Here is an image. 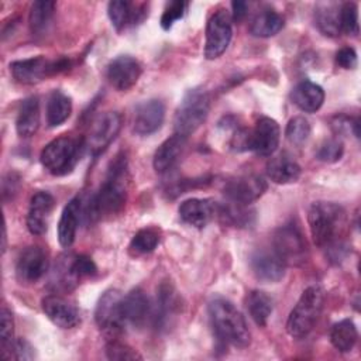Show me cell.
I'll use <instances>...</instances> for the list:
<instances>
[{
    "label": "cell",
    "instance_id": "obj_1",
    "mask_svg": "<svg viewBox=\"0 0 361 361\" xmlns=\"http://www.w3.org/2000/svg\"><path fill=\"white\" fill-rule=\"evenodd\" d=\"M127 159L126 157L118 155L114 162H111L107 176L99 190L89 197L86 204L82 202V216L86 223H94L100 219L120 213L127 202Z\"/></svg>",
    "mask_w": 361,
    "mask_h": 361
},
{
    "label": "cell",
    "instance_id": "obj_2",
    "mask_svg": "<svg viewBox=\"0 0 361 361\" xmlns=\"http://www.w3.org/2000/svg\"><path fill=\"white\" fill-rule=\"evenodd\" d=\"M307 221L313 243L327 250L331 259L341 258L345 250L343 235L347 226L344 209L331 202H316L309 210Z\"/></svg>",
    "mask_w": 361,
    "mask_h": 361
},
{
    "label": "cell",
    "instance_id": "obj_3",
    "mask_svg": "<svg viewBox=\"0 0 361 361\" xmlns=\"http://www.w3.org/2000/svg\"><path fill=\"white\" fill-rule=\"evenodd\" d=\"M209 317L220 343L238 348L250 345L251 333L247 320L230 300L224 298L213 299L209 303Z\"/></svg>",
    "mask_w": 361,
    "mask_h": 361
},
{
    "label": "cell",
    "instance_id": "obj_4",
    "mask_svg": "<svg viewBox=\"0 0 361 361\" xmlns=\"http://www.w3.org/2000/svg\"><path fill=\"white\" fill-rule=\"evenodd\" d=\"M324 306V290L319 285L306 288L286 322V331L295 338L306 337L319 320Z\"/></svg>",
    "mask_w": 361,
    "mask_h": 361
},
{
    "label": "cell",
    "instance_id": "obj_5",
    "mask_svg": "<svg viewBox=\"0 0 361 361\" xmlns=\"http://www.w3.org/2000/svg\"><path fill=\"white\" fill-rule=\"evenodd\" d=\"M85 141L75 137L62 135L48 142L41 152L42 166L55 176L69 173L79 161Z\"/></svg>",
    "mask_w": 361,
    "mask_h": 361
},
{
    "label": "cell",
    "instance_id": "obj_6",
    "mask_svg": "<svg viewBox=\"0 0 361 361\" xmlns=\"http://www.w3.org/2000/svg\"><path fill=\"white\" fill-rule=\"evenodd\" d=\"M209 110L210 97L204 89L195 87L188 90L175 113V133L188 138L206 121Z\"/></svg>",
    "mask_w": 361,
    "mask_h": 361
},
{
    "label": "cell",
    "instance_id": "obj_7",
    "mask_svg": "<svg viewBox=\"0 0 361 361\" xmlns=\"http://www.w3.org/2000/svg\"><path fill=\"white\" fill-rule=\"evenodd\" d=\"M68 68H69V61L66 58L51 61L42 55L14 61L10 63V71L13 78L23 85L38 83L45 78H49L66 71Z\"/></svg>",
    "mask_w": 361,
    "mask_h": 361
},
{
    "label": "cell",
    "instance_id": "obj_8",
    "mask_svg": "<svg viewBox=\"0 0 361 361\" xmlns=\"http://www.w3.org/2000/svg\"><path fill=\"white\" fill-rule=\"evenodd\" d=\"M123 293L117 289L106 290L94 310V320L99 329L109 336V338H116L127 327L123 310Z\"/></svg>",
    "mask_w": 361,
    "mask_h": 361
},
{
    "label": "cell",
    "instance_id": "obj_9",
    "mask_svg": "<svg viewBox=\"0 0 361 361\" xmlns=\"http://www.w3.org/2000/svg\"><path fill=\"white\" fill-rule=\"evenodd\" d=\"M272 247L285 265H299L307 255L306 240L295 223L283 224L275 230Z\"/></svg>",
    "mask_w": 361,
    "mask_h": 361
},
{
    "label": "cell",
    "instance_id": "obj_10",
    "mask_svg": "<svg viewBox=\"0 0 361 361\" xmlns=\"http://www.w3.org/2000/svg\"><path fill=\"white\" fill-rule=\"evenodd\" d=\"M233 37L231 17L226 10L216 11L207 21L206 27V59H216L224 54Z\"/></svg>",
    "mask_w": 361,
    "mask_h": 361
},
{
    "label": "cell",
    "instance_id": "obj_11",
    "mask_svg": "<svg viewBox=\"0 0 361 361\" xmlns=\"http://www.w3.org/2000/svg\"><path fill=\"white\" fill-rule=\"evenodd\" d=\"M121 128V117L116 111H106L99 114L90 124L87 141L85 142L93 157L102 154L110 142L117 137Z\"/></svg>",
    "mask_w": 361,
    "mask_h": 361
},
{
    "label": "cell",
    "instance_id": "obj_12",
    "mask_svg": "<svg viewBox=\"0 0 361 361\" xmlns=\"http://www.w3.org/2000/svg\"><path fill=\"white\" fill-rule=\"evenodd\" d=\"M49 259L42 247H27L18 257L16 265V275L20 283H35L48 271Z\"/></svg>",
    "mask_w": 361,
    "mask_h": 361
},
{
    "label": "cell",
    "instance_id": "obj_13",
    "mask_svg": "<svg viewBox=\"0 0 361 361\" xmlns=\"http://www.w3.org/2000/svg\"><path fill=\"white\" fill-rule=\"evenodd\" d=\"M267 182L258 175H241L224 185V195L228 202L248 206L264 195Z\"/></svg>",
    "mask_w": 361,
    "mask_h": 361
},
{
    "label": "cell",
    "instance_id": "obj_14",
    "mask_svg": "<svg viewBox=\"0 0 361 361\" xmlns=\"http://www.w3.org/2000/svg\"><path fill=\"white\" fill-rule=\"evenodd\" d=\"M281 138V130L278 123L271 117H261L252 130H250V151L261 157L272 155Z\"/></svg>",
    "mask_w": 361,
    "mask_h": 361
},
{
    "label": "cell",
    "instance_id": "obj_15",
    "mask_svg": "<svg viewBox=\"0 0 361 361\" xmlns=\"http://www.w3.org/2000/svg\"><path fill=\"white\" fill-rule=\"evenodd\" d=\"M141 75L140 62L130 55H118L109 65L106 76L110 85L117 90H128L133 87Z\"/></svg>",
    "mask_w": 361,
    "mask_h": 361
},
{
    "label": "cell",
    "instance_id": "obj_16",
    "mask_svg": "<svg viewBox=\"0 0 361 361\" xmlns=\"http://www.w3.org/2000/svg\"><path fill=\"white\" fill-rule=\"evenodd\" d=\"M45 316L61 329H73L80 323L78 307L59 295H48L41 302Z\"/></svg>",
    "mask_w": 361,
    "mask_h": 361
},
{
    "label": "cell",
    "instance_id": "obj_17",
    "mask_svg": "<svg viewBox=\"0 0 361 361\" xmlns=\"http://www.w3.org/2000/svg\"><path fill=\"white\" fill-rule=\"evenodd\" d=\"M54 206L55 199L48 192H37L32 195L27 214V228L31 234L42 235L47 233Z\"/></svg>",
    "mask_w": 361,
    "mask_h": 361
},
{
    "label": "cell",
    "instance_id": "obj_18",
    "mask_svg": "<svg viewBox=\"0 0 361 361\" xmlns=\"http://www.w3.org/2000/svg\"><path fill=\"white\" fill-rule=\"evenodd\" d=\"M123 310L126 324L133 326L134 329L144 327L149 319H154L151 302L140 288L131 289L123 296Z\"/></svg>",
    "mask_w": 361,
    "mask_h": 361
},
{
    "label": "cell",
    "instance_id": "obj_19",
    "mask_svg": "<svg viewBox=\"0 0 361 361\" xmlns=\"http://www.w3.org/2000/svg\"><path fill=\"white\" fill-rule=\"evenodd\" d=\"M251 269L262 282H278L285 276V262L274 250H257L250 259Z\"/></svg>",
    "mask_w": 361,
    "mask_h": 361
},
{
    "label": "cell",
    "instance_id": "obj_20",
    "mask_svg": "<svg viewBox=\"0 0 361 361\" xmlns=\"http://www.w3.org/2000/svg\"><path fill=\"white\" fill-rule=\"evenodd\" d=\"M165 118V106L158 99L142 102L135 109L134 131L140 135H149L158 131Z\"/></svg>",
    "mask_w": 361,
    "mask_h": 361
},
{
    "label": "cell",
    "instance_id": "obj_21",
    "mask_svg": "<svg viewBox=\"0 0 361 361\" xmlns=\"http://www.w3.org/2000/svg\"><path fill=\"white\" fill-rule=\"evenodd\" d=\"M82 217V199L79 196L71 199L63 207L58 223V241L62 247H71L76 237L79 220Z\"/></svg>",
    "mask_w": 361,
    "mask_h": 361
},
{
    "label": "cell",
    "instance_id": "obj_22",
    "mask_svg": "<svg viewBox=\"0 0 361 361\" xmlns=\"http://www.w3.org/2000/svg\"><path fill=\"white\" fill-rule=\"evenodd\" d=\"M216 206L206 199H188L179 204V217L189 226L203 228L212 220Z\"/></svg>",
    "mask_w": 361,
    "mask_h": 361
},
{
    "label": "cell",
    "instance_id": "obj_23",
    "mask_svg": "<svg viewBox=\"0 0 361 361\" xmlns=\"http://www.w3.org/2000/svg\"><path fill=\"white\" fill-rule=\"evenodd\" d=\"M186 145V137L180 134H173L166 138L155 151L152 165L158 173L168 172L179 159L183 148Z\"/></svg>",
    "mask_w": 361,
    "mask_h": 361
},
{
    "label": "cell",
    "instance_id": "obj_24",
    "mask_svg": "<svg viewBox=\"0 0 361 361\" xmlns=\"http://www.w3.org/2000/svg\"><path fill=\"white\" fill-rule=\"evenodd\" d=\"M290 99L293 104L302 111L314 113L322 107L324 102V90L322 86L310 80H302L293 87Z\"/></svg>",
    "mask_w": 361,
    "mask_h": 361
},
{
    "label": "cell",
    "instance_id": "obj_25",
    "mask_svg": "<svg viewBox=\"0 0 361 361\" xmlns=\"http://www.w3.org/2000/svg\"><path fill=\"white\" fill-rule=\"evenodd\" d=\"M300 173H302L300 165L286 154L274 157L267 164L268 178L272 182L279 183V185L296 182L300 178Z\"/></svg>",
    "mask_w": 361,
    "mask_h": 361
},
{
    "label": "cell",
    "instance_id": "obj_26",
    "mask_svg": "<svg viewBox=\"0 0 361 361\" xmlns=\"http://www.w3.org/2000/svg\"><path fill=\"white\" fill-rule=\"evenodd\" d=\"M41 121L39 114V100L37 96H30L24 99L20 104L17 118H16V130L20 137H31L37 133Z\"/></svg>",
    "mask_w": 361,
    "mask_h": 361
},
{
    "label": "cell",
    "instance_id": "obj_27",
    "mask_svg": "<svg viewBox=\"0 0 361 361\" xmlns=\"http://www.w3.org/2000/svg\"><path fill=\"white\" fill-rule=\"evenodd\" d=\"M107 14L117 31L124 30L130 24H135L141 21L144 17V11H141L137 6L127 0H114L107 6Z\"/></svg>",
    "mask_w": 361,
    "mask_h": 361
},
{
    "label": "cell",
    "instance_id": "obj_28",
    "mask_svg": "<svg viewBox=\"0 0 361 361\" xmlns=\"http://www.w3.org/2000/svg\"><path fill=\"white\" fill-rule=\"evenodd\" d=\"M72 113V100L61 90H54L47 102V123L49 127H58L65 123Z\"/></svg>",
    "mask_w": 361,
    "mask_h": 361
},
{
    "label": "cell",
    "instance_id": "obj_29",
    "mask_svg": "<svg viewBox=\"0 0 361 361\" xmlns=\"http://www.w3.org/2000/svg\"><path fill=\"white\" fill-rule=\"evenodd\" d=\"M340 7L341 6L334 3H322L316 7L314 20L322 34L327 37H337L341 32Z\"/></svg>",
    "mask_w": 361,
    "mask_h": 361
},
{
    "label": "cell",
    "instance_id": "obj_30",
    "mask_svg": "<svg viewBox=\"0 0 361 361\" xmlns=\"http://www.w3.org/2000/svg\"><path fill=\"white\" fill-rule=\"evenodd\" d=\"M55 11V3L49 0H38L34 1L31 8H30V16H28V23H30V30L32 35H44L52 21Z\"/></svg>",
    "mask_w": 361,
    "mask_h": 361
},
{
    "label": "cell",
    "instance_id": "obj_31",
    "mask_svg": "<svg viewBox=\"0 0 361 361\" xmlns=\"http://www.w3.org/2000/svg\"><path fill=\"white\" fill-rule=\"evenodd\" d=\"M250 316L258 326H265L274 309L272 298L262 290H251L245 299Z\"/></svg>",
    "mask_w": 361,
    "mask_h": 361
},
{
    "label": "cell",
    "instance_id": "obj_32",
    "mask_svg": "<svg viewBox=\"0 0 361 361\" xmlns=\"http://www.w3.org/2000/svg\"><path fill=\"white\" fill-rule=\"evenodd\" d=\"M358 338V331L353 320L344 319L336 323L330 331V341L340 353H348L354 348Z\"/></svg>",
    "mask_w": 361,
    "mask_h": 361
},
{
    "label": "cell",
    "instance_id": "obj_33",
    "mask_svg": "<svg viewBox=\"0 0 361 361\" xmlns=\"http://www.w3.org/2000/svg\"><path fill=\"white\" fill-rule=\"evenodd\" d=\"M283 28V17L274 10L261 11L251 23L250 32L254 37H274Z\"/></svg>",
    "mask_w": 361,
    "mask_h": 361
},
{
    "label": "cell",
    "instance_id": "obj_34",
    "mask_svg": "<svg viewBox=\"0 0 361 361\" xmlns=\"http://www.w3.org/2000/svg\"><path fill=\"white\" fill-rule=\"evenodd\" d=\"M179 309V298L169 283H162L158 289L157 312L154 313L155 323H164Z\"/></svg>",
    "mask_w": 361,
    "mask_h": 361
},
{
    "label": "cell",
    "instance_id": "obj_35",
    "mask_svg": "<svg viewBox=\"0 0 361 361\" xmlns=\"http://www.w3.org/2000/svg\"><path fill=\"white\" fill-rule=\"evenodd\" d=\"M219 216L223 219L224 223L235 227L250 226L251 217H252V214L250 213L245 204H240L234 202H227L226 204L219 206Z\"/></svg>",
    "mask_w": 361,
    "mask_h": 361
},
{
    "label": "cell",
    "instance_id": "obj_36",
    "mask_svg": "<svg viewBox=\"0 0 361 361\" xmlns=\"http://www.w3.org/2000/svg\"><path fill=\"white\" fill-rule=\"evenodd\" d=\"M159 243V234L155 228H141L138 230L130 241V252L133 255H144L157 248Z\"/></svg>",
    "mask_w": 361,
    "mask_h": 361
},
{
    "label": "cell",
    "instance_id": "obj_37",
    "mask_svg": "<svg viewBox=\"0 0 361 361\" xmlns=\"http://www.w3.org/2000/svg\"><path fill=\"white\" fill-rule=\"evenodd\" d=\"M285 135L288 141L293 145H302L307 141L310 135V124L303 116H296L290 118L286 124Z\"/></svg>",
    "mask_w": 361,
    "mask_h": 361
},
{
    "label": "cell",
    "instance_id": "obj_38",
    "mask_svg": "<svg viewBox=\"0 0 361 361\" xmlns=\"http://www.w3.org/2000/svg\"><path fill=\"white\" fill-rule=\"evenodd\" d=\"M0 330H1V357L4 360L11 358V348L14 350V343H13V334H14V323H13V316L11 312L3 306L1 307V316H0Z\"/></svg>",
    "mask_w": 361,
    "mask_h": 361
},
{
    "label": "cell",
    "instance_id": "obj_39",
    "mask_svg": "<svg viewBox=\"0 0 361 361\" xmlns=\"http://www.w3.org/2000/svg\"><path fill=\"white\" fill-rule=\"evenodd\" d=\"M340 27L348 35H358V8L355 3L347 1L340 7Z\"/></svg>",
    "mask_w": 361,
    "mask_h": 361
},
{
    "label": "cell",
    "instance_id": "obj_40",
    "mask_svg": "<svg viewBox=\"0 0 361 361\" xmlns=\"http://www.w3.org/2000/svg\"><path fill=\"white\" fill-rule=\"evenodd\" d=\"M343 154H344V145L341 140L330 138L322 144L316 157L323 162L333 164V162H337L343 157Z\"/></svg>",
    "mask_w": 361,
    "mask_h": 361
},
{
    "label": "cell",
    "instance_id": "obj_41",
    "mask_svg": "<svg viewBox=\"0 0 361 361\" xmlns=\"http://www.w3.org/2000/svg\"><path fill=\"white\" fill-rule=\"evenodd\" d=\"M106 355L109 360H141L135 350L118 341L117 338L109 340V343L106 344Z\"/></svg>",
    "mask_w": 361,
    "mask_h": 361
},
{
    "label": "cell",
    "instance_id": "obj_42",
    "mask_svg": "<svg viewBox=\"0 0 361 361\" xmlns=\"http://www.w3.org/2000/svg\"><path fill=\"white\" fill-rule=\"evenodd\" d=\"M71 269H72V274H73V276L76 278L78 282L83 278L94 275L96 271H97L96 264L87 255L71 257Z\"/></svg>",
    "mask_w": 361,
    "mask_h": 361
},
{
    "label": "cell",
    "instance_id": "obj_43",
    "mask_svg": "<svg viewBox=\"0 0 361 361\" xmlns=\"http://www.w3.org/2000/svg\"><path fill=\"white\" fill-rule=\"evenodd\" d=\"M188 4L185 1H171L166 8L164 10V14L161 17V27L164 30H169L175 21H178L179 18L183 17L185 10H186Z\"/></svg>",
    "mask_w": 361,
    "mask_h": 361
},
{
    "label": "cell",
    "instance_id": "obj_44",
    "mask_svg": "<svg viewBox=\"0 0 361 361\" xmlns=\"http://www.w3.org/2000/svg\"><path fill=\"white\" fill-rule=\"evenodd\" d=\"M336 62L343 69H354L357 66V52L351 47H344L337 52Z\"/></svg>",
    "mask_w": 361,
    "mask_h": 361
},
{
    "label": "cell",
    "instance_id": "obj_45",
    "mask_svg": "<svg viewBox=\"0 0 361 361\" xmlns=\"http://www.w3.org/2000/svg\"><path fill=\"white\" fill-rule=\"evenodd\" d=\"M14 351L17 360H31L34 357V348L24 338H18L14 343Z\"/></svg>",
    "mask_w": 361,
    "mask_h": 361
},
{
    "label": "cell",
    "instance_id": "obj_46",
    "mask_svg": "<svg viewBox=\"0 0 361 361\" xmlns=\"http://www.w3.org/2000/svg\"><path fill=\"white\" fill-rule=\"evenodd\" d=\"M231 7H233V18L235 21L243 20L248 11V4L245 1H233Z\"/></svg>",
    "mask_w": 361,
    "mask_h": 361
}]
</instances>
